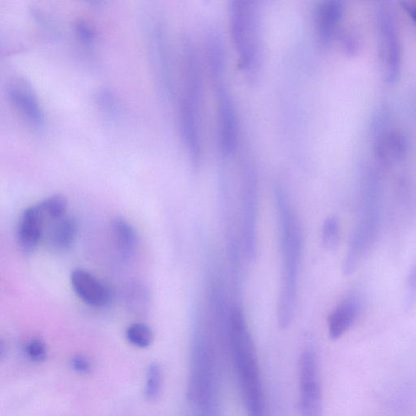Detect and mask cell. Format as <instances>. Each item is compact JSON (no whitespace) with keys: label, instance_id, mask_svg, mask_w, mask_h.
I'll list each match as a JSON object with an SVG mask.
<instances>
[{"label":"cell","instance_id":"7c38bea8","mask_svg":"<svg viewBox=\"0 0 416 416\" xmlns=\"http://www.w3.org/2000/svg\"><path fill=\"white\" fill-rule=\"evenodd\" d=\"M344 15V5L338 0H328L318 7L316 13V32L321 45H331Z\"/></svg>","mask_w":416,"mask_h":416},{"label":"cell","instance_id":"7402d4cb","mask_svg":"<svg viewBox=\"0 0 416 416\" xmlns=\"http://www.w3.org/2000/svg\"><path fill=\"white\" fill-rule=\"evenodd\" d=\"M340 230L337 218H329L323 223L322 242L327 250L336 249L339 243Z\"/></svg>","mask_w":416,"mask_h":416},{"label":"cell","instance_id":"8992f818","mask_svg":"<svg viewBox=\"0 0 416 416\" xmlns=\"http://www.w3.org/2000/svg\"><path fill=\"white\" fill-rule=\"evenodd\" d=\"M377 23L386 80L388 84H394L398 80L402 69V45L399 32L393 13L386 7L378 10Z\"/></svg>","mask_w":416,"mask_h":416},{"label":"cell","instance_id":"ac0fdd59","mask_svg":"<svg viewBox=\"0 0 416 416\" xmlns=\"http://www.w3.org/2000/svg\"><path fill=\"white\" fill-rule=\"evenodd\" d=\"M125 299L129 309L135 314L143 316L149 310V292L142 284H129L126 290Z\"/></svg>","mask_w":416,"mask_h":416},{"label":"cell","instance_id":"d4e9b609","mask_svg":"<svg viewBox=\"0 0 416 416\" xmlns=\"http://www.w3.org/2000/svg\"><path fill=\"white\" fill-rule=\"evenodd\" d=\"M99 105L105 114L114 117L117 113V104L109 91L102 90L98 95Z\"/></svg>","mask_w":416,"mask_h":416},{"label":"cell","instance_id":"83f0119b","mask_svg":"<svg viewBox=\"0 0 416 416\" xmlns=\"http://www.w3.org/2000/svg\"><path fill=\"white\" fill-rule=\"evenodd\" d=\"M402 7L416 25V2H403Z\"/></svg>","mask_w":416,"mask_h":416},{"label":"cell","instance_id":"44dd1931","mask_svg":"<svg viewBox=\"0 0 416 416\" xmlns=\"http://www.w3.org/2000/svg\"><path fill=\"white\" fill-rule=\"evenodd\" d=\"M37 205H39L45 218L56 220L66 215L68 200L61 194H55V196L48 197Z\"/></svg>","mask_w":416,"mask_h":416},{"label":"cell","instance_id":"9c48e42d","mask_svg":"<svg viewBox=\"0 0 416 416\" xmlns=\"http://www.w3.org/2000/svg\"><path fill=\"white\" fill-rule=\"evenodd\" d=\"M70 283L78 298L94 307H105L112 299V291L93 274L84 269H76L70 275Z\"/></svg>","mask_w":416,"mask_h":416},{"label":"cell","instance_id":"277c9868","mask_svg":"<svg viewBox=\"0 0 416 416\" xmlns=\"http://www.w3.org/2000/svg\"><path fill=\"white\" fill-rule=\"evenodd\" d=\"M232 40L239 67L247 79L255 82L263 55L261 9L254 1L232 2L229 11Z\"/></svg>","mask_w":416,"mask_h":416},{"label":"cell","instance_id":"cb8c5ba5","mask_svg":"<svg viewBox=\"0 0 416 416\" xmlns=\"http://www.w3.org/2000/svg\"><path fill=\"white\" fill-rule=\"evenodd\" d=\"M75 34L83 44L91 46L95 41V33L90 25L83 20L78 21L75 25Z\"/></svg>","mask_w":416,"mask_h":416},{"label":"cell","instance_id":"52a82bcc","mask_svg":"<svg viewBox=\"0 0 416 416\" xmlns=\"http://www.w3.org/2000/svg\"><path fill=\"white\" fill-rule=\"evenodd\" d=\"M148 46L151 66L154 70L156 83L165 99L171 98L172 92L170 52L163 25L156 18H151L147 26Z\"/></svg>","mask_w":416,"mask_h":416},{"label":"cell","instance_id":"f1b7e54d","mask_svg":"<svg viewBox=\"0 0 416 416\" xmlns=\"http://www.w3.org/2000/svg\"><path fill=\"white\" fill-rule=\"evenodd\" d=\"M409 286H410V290H412V293H414L415 295V291H416V267L412 270V273H410V275Z\"/></svg>","mask_w":416,"mask_h":416},{"label":"cell","instance_id":"603a6c76","mask_svg":"<svg viewBox=\"0 0 416 416\" xmlns=\"http://www.w3.org/2000/svg\"><path fill=\"white\" fill-rule=\"evenodd\" d=\"M25 353L34 363L40 364L47 358L48 350L44 341L41 338H32L25 345Z\"/></svg>","mask_w":416,"mask_h":416},{"label":"cell","instance_id":"30bf717a","mask_svg":"<svg viewBox=\"0 0 416 416\" xmlns=\"http://www.w3.org/2000/svg\"><path fill=\"white\" fill-rule=\"evenodd\" d=\"M242 199L246 251L248 256L254 258L256 255V183L255 172L249 166L246 167Z\"/></svg>","mask_w":416,"mask_h":416},{"label":"cell","instance_id":"d6986e66","mask_svg":"<svg viewBox=\"0 0 416 416\" xmlns=\"http://www.w3.org/2000/svg\"><path fill=\"white\" fill-rule=\"evenodd\" d=\"M126 338L133 347L145 349L153 345L154 332L153 328L144 323H134L127 328Z\"/></svg>","mask_w":416,"mask_h":416},{"label":"cell","instance_id":"5bb4252c","mask_svg":"<svg viewBox=\"0 0 416 416\" xmlns=\"http://www.w3.org/2000/svg\"><path fill=\"white\" fill-rule=\"evenodd\" d=\"M408 150V141L402 132L384 129L376 135L375 153L383 164L391 165L402 160Z\"/></svg>","mask_w":416,"mask_h":416},{"label":"cell","instance_id":"5b68a950","mask_svg":"<svg viewBox=\"0 0 416 416\" xmlns=\"http://www.w3.org/2000/svg\"><path fill=\"white\" fill-rule=\"evenodd\" d=\"M212 80L217 98L220 149L228 158L235 153L239 138L234 102L225 83V74L215 76Z\"/></svg>","mask_w":416,"mask_h":416},{"label":"cell","instance_id":"9a60e30c","mask_svg":"<svg viewBox=\"0 0 416 416\" xmlns=\"http://www.w3.org/2000/svg\"><path fill=\"white\" fill-rule=\"evenodd\" d=\"M111 229L118 256L123 261H129L135 256L138 249L136 231L127 220L120 218L112 220Z\"/></svg>","mask_w":416,"mask_h":416},{"label":"cell","instance_id":"6da1fadb","mask_svg":"<svg viewBox=\"0 0 416 416\" xmlns=\"http://www.w3.org/2000/svg\"><path fill=\"white\" fill-rule=\"evenodd\" d=\"M228 342L248 414L249 416H266L262 381L255 345L248 331L245 319L237 308L230 317Z\"/></svg>","mask_w":416,"mask_h":416},{"label":"cell","instance_id":"4316f807","mask_svg":"<svg viewBox=\"0 0 416 416\" xmlns=\"http://www.w3.org/2000/svg\"><path fill=\"white\" fill-rule=\"evenodd\" d=\"M343 47L345 52L353 55L359 50V41L357 37L352 35H347L343 37Z\"/></svg>","mask_w":416,"mask_h":416},{"label":"cell","instance_id":"e0dca14e","mask_svg":"<svg viewBox=\"0 0 416 416\" xmlns=\"http://www.w3.org/2000/svg\"><path fill=\"white\" fill-rule=\"evenodd\" d=\"M78 235V223L76 220L69 215L56 220L48 230L47 239L53 249L66 251L73 244Z\"/></svg>","mask_w":416,"mask_h":416},{"label":"cell","instance_id":"ffe728a7","mask_svg":"<svg viewBox=\"0 0 416 416\" xmlns=\"http://www.w3.org/2000/svg\"><path fill=\"white\" fill-rule=\"evenodd\" d=\"M163 383V374L158 363H150L145 374L144 396L150 402L155 401L160 396Z\"/></svg>","mask_w":416,"mask_h":416},{"label":"cell","instance_id":"3957f363","mask_svg":"<svg viewBox=\"0 0 416 416\" xmlns=\"http://www.w3.org/2000/svg\"><path fill=\"white\" fill-rule=\"evenodd\" d=\"M278 199L283 251V279L278 306V323L280 327L286 328L290 326L295 314L302 235L298 220L293 210L289 208V204L282 196Z\"/></svg>","mask_w":416,"mask_h":416},{"label":"cell","instance_id":"2e32d148","mask_svg":"<svg viewBox=\"0 0 416 416\" xmlns=\"http://www.w3.org/2000/svg\"><path fill=\"white\" fill-rule=\"evenodd\" d=\"M358 302L354 299L344 300L328 317V333L333 340L342 338L353 325L358 316Z\"/></svg>","mask_w":416,"mask_h":416},{"label":"cell","instance_id":"7a4b0ae2","mask_svg":"<svg viewBox=\"0 0 416 416\" xmlns=\"http://www.w3.org/2000/svg\"><path fill=\"white\" fill-rule=\"evenodd\" d=\"M196 47L190 39L184 40L182 51V90L179 102L182 137L186 150L196 153L202 148L201 113L203 77Z\"/></svg>","mask_w":416,"mask_h":416},{"label":"cell","instance_id":"8fae6325","mask_svg":"<svg viewBox=\"0 0 416 416\" xmlns=\"http://www.w3.org/2000/svg\"><path fill=\"white\" fill-rule=\"evenodd\" d=\"M45 217L39 205L26 208L20 218L17 239L20 249L26 254L34 252L43 236Z\"/></svg>","mask_w":416,"mask_h":416},{"label":"cell","instance_id":"484cf974","mask_svg":"<svg viewBox=\"0 0 416 416\" xmlns=\"http://www.w3.org/2000/svg\"><path fill=\"white\" fill-rule=\"evenodd\" d=\"M72 369L80 375H88L90 374L92 367L89 359L84 355H74L70 361Z\"/></svg>","mask_w":416,"mask_h":416},{"label":"cell","instance_id":"4fadbf2b","mask_svg":"<svg viewBox=\"0 0 416 416\" xmlns=\"http://www.w3.org/2000/svg\"><path fill=\"white\" fill-rule=\"evenodd\" d=\"M8 100L30 125L40 128L44 125V113L37 97L25 84L11 85L7 91Z\"/></svg>","mask_w":416,"mask_h":416},{"label":"cell","instance_id":"ba28073f","mask_svg":"<svg viewBox=\"0 0 416 416\" xmlns=\"http://www.w3.org/2000/svg\"><path fill=\"white\" fill-rule=\"evenodd\" d=\"M301 416H322V394L316 355L311 349L302 351L299 362Z\"/></svg>","mask_w":416,"mask_h":416}]
</instances>
